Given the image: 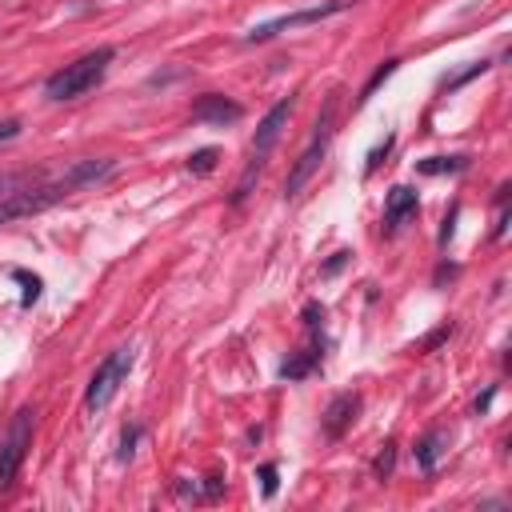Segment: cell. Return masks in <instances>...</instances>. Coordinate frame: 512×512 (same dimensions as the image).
<instances>
[{
    "mask_svg": "<svg viewBox=\"0 0 512 512\" xmlns=\"http://www.w3.org/2000/svg\"><path fill=\"white\" fill-rule=\"evenodd\" d=\"M116 172V160H76L68 164V172L52 176V180H36L28 188H16L0 200V224H12V220H24V216H36L52 204H60L64 196L88 188V184H100Z\"/></svg>",
    "mask_w": 512,
    "mask_h": 512,
    "instance_id": "1",
    "label": "cell"
},
{
    "mask_svg": "<svg viewBox=\"0 0 512 512\" xmlns=\"http://www.w3.org/2000/svg\"><path fill=\"white\" fill-rule=\"evenodd\" d=\"M292 108H296V100H292V96H284V100H276V104L264 112V120L256 124V136H252V152H248V164H244V172H240V180H236V188H232V196H228V204H232V208H240V204L252 196V184L260 180V172H264V164H268V152L276 148L280 132L288 128V116H292Z\"/></svg>",
    "mask_w": 512,
    "mask_h": 512,
    "instance_id": "2",
    "label": "cell"
},
{
    "mask_svg": "<svg viewBox=\"0 0 512 512\" xmlns=\"http://www.w3.org/2000/svg\"><path fill=\"white\" fill-rule=\"evenodd\" d=\"M112 60H116V48H108V44L96 48V52H84L80 60L64 64L60 72H52V76L44 80V96L56 100V104H64V100H76V96L92 92V88L104 80V72H108Z\"/></svg>",
    "mask_w": 512,
    "mask_h": 512,
    "instance_id": "3",
    "label": "cell"
},
{
    "mask_svg": "<svg viewBox=\"0 0 512 512\" xmlns=\"http://www.w3.org/2000/svg\"><path fill=\"white\" fill-rule=\"evenodd\" d=\"M332 124H336V96H328L324 112L316 116L312 140H308V148L296 156V164H292V172H288V180H284V196H296V192H300V188L312 180V172L324 164V156H328V144H332Z\"/></svg>",
    "mask_w": 512,
    "mask_h": 512,
    "instance_id": "4",
    "label": "cell"
},
{
    "mask_svg": "<svg viewBox=\"0 0 512 512\" xmlns=\"http://www.w3.org/2000/svg\"><path fill=\"white\" fill-rule=\"evenodd\" d=\"M128 372H132V348H116V352H108V356L96 364L92 380H88L84 408H88V412L108 408V404H112V396L120 392V384L128 380Z\"/></svg>",
    "mask_w": 512,
    "mask_h": 512,
    "instance_id": "5",
    "label": "cell"
},
{
    "mask_svg": "<svg viewBox=\"0 0 512 512\" xmlns=\"http://www.w3.org/2000/svg\"><path fill=\"white\" fill-rule=\"evenodd\" d=\"M352 4H356V0H324V4H312V8H300V12H284V16H272V20L256 24V28L244 36V44H264V40H272V36L288 32V28L320 24V20H328V16H340V12H348Z\"/></svg>",
    "mask_w": 512,
    "mask_h": 512,
    "instance_id": "6",
    "label": "cell"
},
{
    "mask_svg": "<svg viewBox=\"0 0 512 512\" xmlns=\"http://www.w3.org/2000/svg\"><path fill=\"white\" fill-rule=\"evenodd\" d=\"M32 416H36L32 408H20L12 416L4 440H0V488H8L16 480V472L24 468V460H28V448H32Z\"/></svg>",
    "mask_w": 512,
    "mask_h": 512,
    "instance_id": "7",
    "label": "cell"
},
{
    "mask_svg": "<svg viewBox=\"0 0 512 512\" xmlns=\"http://www.w3.org/2000/svg\"><path fill=\"white\" fill-rule=\"evenodd\" d=\"M240 116H244V108H240L236 100L220 96V92H204V96L192 100V120H200V124H216V128H224V124H236Z\"/></svg>",
    "mask_w": 512,
    "mask_h": 512,
    "instance_id": "8",
    "label": "cell"
},
{
    "mask_svg": "<svg viewBox=\"0 0 512 512\" xmlns=\"http://www.w3.org/2000/svg\"><path fill=\"white\" fill-rule=\"evenodd\" d=\"M416 208H420L416 188L396 184V188L388 192V200H384V228H388V232H396L404 220H412V216H416Z\"/></svg>",
    "mask_w": 512,
    "mask_h": 512,
    "instance_id": "9",
    "label": "cell"
},
{
    "mask_svg": "<svg viewBox=\"0 0 512 512\" xmlns=\"http://www.w3.org/2000/svg\"><path fill=\"white\" fill-rule=\"evenodd\" d=\"M356 412H360V396L340 392V396L324 408V420H320V424H324V432H328V436H344V432H348V424L356 420Z\"/></svg>",
    "mask_w": 512,
    "mask_h": 512,
    "instance_id": "10",
    "label": "cell"
},
{
    "mask_svg": "<svg viewBox=\"0 0 512 512\" xmlns=\"http://www.w3.org/2000/svg\"><path fill=\"white\" fill-rule=\"evenodd\" d=\"M440 456H444V432H428V436L416 444V464H420L424 472H436Z\"/></svg>",
    "mask_w": 512,
    "mask_h": 512,
    "instance_id": "11",
    "label": "cell"
},
{
    "mask_svg": "<svg viewBox=\"0 0 512 512\" xmlns=\"http://www.w3.org/2000/svg\"><path fill=\"white\" fill-rule=\"evenodd\" d=\"M468 160L464 156H428V160H416V168L424 176H440V172H460Z\"/></svg>",
    "mask_w": 512,
    "mask_h": 512,
    "instance_id": "12",
    "label": "cell"
},
{
    "mask_svg": "<svg viewBox=\"0 0 512 512\" xmlns=\"http://www.w3.org/2000/svg\"><path fill=\"white\" fill-rule=\"evenodd\" d=\"M316 360H320V352H316V348H308V352H300V356L284 360V364H280V376H284V380H300L304 372H312V364H316Z\"/></svg>",
    "mask_w": 512,
    "mask_h": 512,
    "instance_id": "13",
    "label": "cell"
},
{
    "mask_svg": "<svg viewBox=\"0 0 512 512\" xmlns=\"http://www.w3.org/2000/svg\"><path fill=\"white\" fill-rule=\"evenodd\" d=\"M396 64H400V60H384V64H380V68L372 72V80H368V84L360 88V96H356V104H368V100L376 96V88H380V84H384V80H388V76L396 72Z\"/></svg>",
    "mask_w": 512,
    "mask_h": 512,
    "instance_id": "14",
    "label": "cell"
},
{
    "mask_svg": "<svg viewBox=\"0 0 512 512\" xmlns=\"http://www.w3.org/2000/svg\"><path fill=\"white\" fill-rule=\"evenodd\" d=\"M216 160H220V152H216V148H200V152H192V156H188V172L208 176V172L216 168Z\"/></svg>",
    "mask_w": 512,
    "mask_h": 512,
    "instance_id": "15",
    "label": "cell"
},
{
    "mask_svg": "<svg viewBox=\"0 0 512 512\" xmlns=\"http://www.w3.org/2000/svg\"><path fill=\"white\" fill-rule=\"evenodd\" d=\"M392 464H396V444H384V448H380V456L372 460V472L384 480V476H392Z\"/></svg>",
    "mask_w": 512,
    "mask_h": 512,
    "instance_id": "16",
    "label": "cell"
},
{
    "mask_svg": "<svg viewBox=\"0 0 512 512\" xmlns=\"http://www.w3.org/2000/svg\"><path fill=\"white\" fill-rule=\"evenodd\" d=\"M16 280L24 284V304H32L40 296V276H28V272H16Z\"/></svg>",
    "mask_w": 512,
    "mask_h": 512,
    "instance_id": "17",
    "label": "cell"
},
{
    "mask_svg": "<svg viewBox=\"0 0 512 512\" xmlns=\"http://www.w3.org/2000/svg\"><path fill=\"white\" fill-rule=\"evenodd\" d=\"M392 152V136H384V144H376L372 148V156H368V164H364V172H376V164H380V156H388Z\"/></svg>",
    "mask_w": 512,
    "mask_h": 512,
    "instance_id": "18",
    "label": "cell"
},
{
    "mask_svg": "<svg viewBox=\"0 0 512 512\" xmlns=\"http://www.w3.org/2000/svg\"><path fill=\"white\" fill-rule=\"evenodd\" d=\"M140 440V428H124V436H120V460H128L132 456V444Z\"/></svg>",
    "mask_w": 512,
    "mask_h": 512,
    "instance_id": "19",
    "label": "cell"
},
{
    "mask_svg": "<svg viewBox=\"0 0 512 512\" xmlns=\"http://www.w3.org/2000/svg\"><path fill=\"white\" fill-rule=\"evenodd\" d=\"M260 484H264V496L276 492V464H260Z\"/></svg>",
    "mask_w": 512,
    "mask_h": 512,
    "instance_id": "20",
    "label": "cell"
},
{
    "mask_svg": "<svg viewBox=\"0 0 512 512\" xmlns=\"http://www.w3.org/2000/svg\"><path fill=\"white\" fill-rule=\"evenodd\" d=\"M320 320H324V308H320L316 300H308V304H304V324H308V328H316Z\"/></svg>",
    "mask_w": 512,
    "mask_h": 512,
    "instance_id": "21",
    "label": "cell"
},
{
    "mask_svg": "<svg viewBox=\"0 0 512 512\" xmlns=\"http://www.w3.org/2000/svg\"><path fill=\"white\" fill-rule=\"evenodd\" d=\"M492 396H496V388H488V392H484V396H480V400H476V412H484V408H488V404H492Z\"/></svg>",
    "mask_w": 512,
    "mask_h": 512,
    "instance_id": "22",
    "label": "cell"
},
{
    "mask_svg": "<svg viewBox=\"0 0 512 512\" xmlns=\"http://www.w3.org/2000/svg\"><path fill=\"white\" fill-rule=\"evenodd\" d=\"M20 184V176H0V188H16Z\"/></svg>",
    "mask_w": 512,
    "mask_h": 512,
    "instance_id": "23",
    "label": "cell"
}]
</instances>
